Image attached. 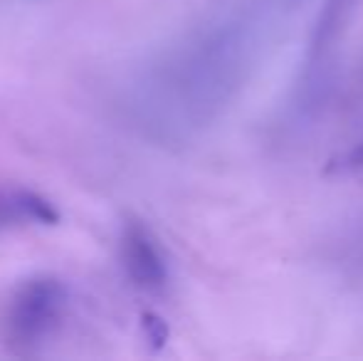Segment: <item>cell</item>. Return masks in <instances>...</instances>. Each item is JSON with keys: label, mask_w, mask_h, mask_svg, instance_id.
Listing matches in <instances>:
<instances>
[{"label": "cell", "mask_w": 363, "mask_h": 361, "mask_svg": "<svg viewBox=\"0 0 363 361\" xmlns=\"http://www.w3.org/2000/svg\"><path fill=\"white\" fill-rule=\"evenodd\" d=\"M65 307H67V289L57 277L40 274L25 279L5 307V337L15 347H35L60 327Z\"/></svg>", "instance_id": "obj_1"}, {"label": "cell", "mask_w": 363, "mask_h": 361, "mask_svg": "<svg viewBox=\"0 0 363 361\" xmlns=\"http://www.w3.org/2000/svg\"><path fill=\"white\" fill-rule=\"evenodd\" d=\"M349 161H351V166H356V169H363V141L356 146L354 151H351Z\"/></svg>", "instance_id": "obj_6"}, {"label": "cell", "mask_w": 363, "mask_h": 361, "mask_svg": "<svg viewBox=\"0 0 363 361\" xmlns=\"http://www.w3.org/2000/svg\"><path fill=\"white\" fill-rule=\"evenodd\" d=\"M121 262L129 279L141 289L158 292L166 287L168 270L153 235L139 221H129L121 233Z\"/></svg>", "instance_id": "obj_2"}, {"label": "cell", "mask_w": 363, "mask_h": 361, "mask_svg": "<svg viewBox=\"0 0 363 361\" xmlns=\"http://www.w3.org/2000/svg\"><path fill=\"white\" fill-rule=\"evenodd\" d=\"M30 223L23 203V188H0V228Z\"/></svg>", "instance_id": "obj_4"}, {"label": "cell", "mask_w": 363, "mask_h": 361, "mask_svg": "<svg viewBox=\"0 0 363 361\" xmlns=\"http://www.w3.org/2000/svg\"><path fill=\"white\" fill-rule=\"evenodd\" d=\"M141 329H144V337H146V342L151 349H161L163 344H166L168 327L158 314H153V312L141 314Z\"/></svg>", "instance_id": "obj_5"}, {"label": "cell", "mask_w": 363, "mask_h": 361, "mask_svg": "<svg viewBox=\"0 0 363 361\" xmlns=\"http://www.w3.org/2000/svg\"><path fill=\"white\" fill-rule=\"evenodd\" d=\"M346 13H349V0H329L324 5L314 30V40H311V57L324 55L336 43L341 25L346 20Z\"/></svg>", "instance_id": "obj_3"}]
</instances>
